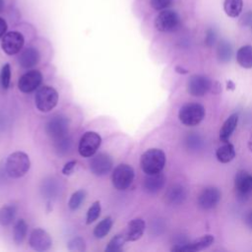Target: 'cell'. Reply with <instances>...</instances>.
I'll return each instance as SVG.
<instances>
[{"label":"cell","mask_w":252,"mask_h":252,"mask_svg":"<svg viewBox=\"0 0 252 252\" xmlns=\"http://www.w3.org/2000/svg\"><path fill=\"white\" fill-rule=\"evenodd\" d=\"M17 209L15 206H3L0 208V224L3 226L9 225L15 219Z\"/></svg>","instance_id":"cell-25"},{"label":"cell","mask_w":252,"mask_h":252,"mask_svg":"<svg viewBox=\"0 0 252 252\" xmlns=\"http://www.w3.org/2000/svg\"><path fill=\"white\" fill-rule=\"evenodd\" d=\"M186 196H187L186 189L179 184H174L170 186L164 195L165 202L173 206L182 204L185 201Z\"/></svg>","instance_id":"cell-19"},{"label":"cell","mask_w":252,"mask_h":252,"mask_svg":"<svg viewBox=\"0 0 252 252\" xmlns=\"http://www.w3.org/2000/svg\"><path fill=\"white\" fill-rule=\"evenodd\" d=\"M172 3V0H151V6L156 10H163Z\"/></svg>","instance_id":"cell-37"},{"label":"cell","mask_w":252,"mask_h":252,"mask_svg":"<svg viewBox=\"0 0 252 252\" xmlns=\"http://www.w3.org/2000/svg\"><path fill=\"white\" fill-rule=\"evenodd\" d=\"M135 177L134 169L131 165L121 163L112 172V184L117 190H126L133 182Z\"/></svg>","instance_id":"cell-5"},{"label":"cell","mask_w":252,"mask_h":252,"mask_svg":"<svg viewBox=\"0 0 252 252\" xmlns=\"http://www.w3.org/2000/svg\"><path fill=\"white\" fill-rule=\"evenodd\" d=\"M236 61L242 68H252V45L241 46L236 52Z\"/></svg>","instance_id":"cell-23"},{"label":"cell","mask_w":252,"mask_h":252,"mask_svg":"<svg viewBox=\"0 0 252 252\" xmlns=\"http://www.w3.org/2000/svg\"><path fill=\"white\" fill-rule=\"evenodd\" d=\"M235 155L233 145L228 142H224V144L219 147L216 151V158L221 163L230 162L235 158Z\"/></svg>","instance_id":"cell-22"},{"label":"cell","mask_w":252,"mask_h":252,"mask_svg":"<svg viewBox=\"0 0 252 252\" xmlns=\"http://www.w3.org/2000/svg\"><path fill=\"white\" fill-rule=\"evenodd\" d=\"M40 59L38 50L34 47L26 48L19 57V63L23 68H32L35 66Z\"/></svg>","instance_id":"cell-20"},{"label":"cell","mask_w":252,"mask_h":252,"mask_svg":"<svg viewBox=\"0 0 252 252\" xmlns=\"http://www.w3.org/2000/svg\"><path fill=\"white\" fill-rule=\"evenodd\" d=\"M231 54H232V48H231L230 44L225 40L220 41L218 46L219 59L221 62H227V61H229Z\"/></svg>","instance_id":"cell-31"},{"label":"cell","mask_w":252,"mask_h":252,"mask_svg":"<svg viewBox=\"0 0 252 252\" xmlns=\"http://www.w3.org/2000/svg\"><path fill=\"white\" fill-rule=\"evenodd\" d=\"M216 37H217L216 32L214 30H212V29L208 30L207 33H206V38H205L206 44L208 46H212L215 43V41H216Z\"/></svg>","instance_id":"cell-39"},{"label":"cell","mask_w":252,"mask_h":252,"mask_svg":"<svg viewBox=\"0 0 252 252\" xmlns=\"http://www.w3.org/2000/svg\"><path fill=\"white\" fill-rule=\"evenodd\" d=\"M28 231V224L24 220H17L14 229H13V238L14 241L17 244H20L23 242V240L26 238Z\"/></svg>","instance_id":"cell-27"},{"label":"cell","mask_w":252,"mask_h":252,"mask_svg":"<svg viewBox=\"0 0 252 252\" xmlns=\"http://www.w3.org/2000/svg\"><path fill=\"white\" fill-rule=\"evenodd\" d=\"M220 91H221V87H220V83L219 82H213L211 92H213L214 94H219Z\"/></svg>","instance_id":"cell-43"},{"label":"cell","mask_w":252,"mask_h":252,"mask_svg":"<svg viewBox=\"0 0 252 252\" xmlns=\"http://www.w3.org/2000/svg\"><path fill=\"white\" fill-rule=\"evenodd\" d=\"M34 101L39 111L48 112L56 106L58 102V93L52 87L43 86L37 90Z\"/></svg>","instance_id":"cell-4"},{"label":"cell","mask_w":252,"mask_h":252,"mask_svg":"<svg viewBox=\"0 0 252 252\" xmlns=\"http://www.w3.org/2000/svg\"><path fill=\"white\" fill-rule=\"evenodd\" d=\"M213 81L204 75H193L187 81V92L193 96H203L211 91Z\"/></svg>","instance_id":"cell-9"},{"label":"cell","mask_w":252,"mask_h":252,"mask_svg":"<svg viewBox=\"0 0 252 252\" xmlns=\"http://www.w3.org/2000/svg\"><path fill=\"white\" fill-rule=\"evenodd\" d=\"M247 146H248L249 151L252 153V135L250 136V138H249V140H248V144H247Z\"/></svg>","instance_id":"cell-46"},{"label":"cell","mask_w":252,"mask_h":252,"mask_svg":"<svg viewBox=\"0 0 252 252\" xmlns=\"http://www.w3.org/2000/svg\"><path fill=\"white\" fill-rule=\"evenodd\" d=\"M31 161L29 156L24 152H15L8 156L6 160V172L12 178L24 176L30 169Z\"/></svg>","instance_id":"cell-2"},{"label":"cell","mask_w":252,"mask_h":252,"mask_svg":"<svg viewBox=\"0 0 252 252\" xmlns=\"http://www.w3.org/2000/svg\"><path fill=\"white\" fill-rule=\"evenodd\" d=\"M41 81V73L38 70H31L20 77L18 88L23 93H32L40 86Z\"/></svg>","instance_id":"cell-13"},{"label":"cell","mask_w":252,"mask_h":252,"mask_svg":"<svg viewBox=\"0 0 252 252\" xmlns=\"http://www.w3.org/2000/svg\"><path fill=\"white\" fill-rule=\"evenodd\" d=\"M67 247L70 251H77V252H84L86 250V243H85V240L80 237V236H77V237H74L72 238L68 244H67Z\"/></svg>","instance_id":"cell-34"},{"label":"cell","mask_w":252,"mask_h":252,"mask_svg":"<svg viewBox=\"0 0 252 252\" xmlns=\"http://www.w3.org/2000/svg\"><path fill=\"white\" fill-rule=\"evenodd\" d=\"M101 144L100 136L94 131L86 132L79 143V153L84 158H90L95 154Z\"/></svg>","instance_id":"cell-6"},{"label":"cell","mask_w":252,"mask_h":252,"mask_svg":"<svg viewBox=\"0 0 252 252\" xmlns=\"http://www.w3.org/2000/svg\"><path fill=\"white\" fill-rule=\"evenodd\" d=\"M69 119L64 115H55L50 118L45 125V132L47 135L56 140L68 134L69 130Z\"/></svg>","instance_id":"cell-8"},{"label":"cell","mask_w":252,"mask_h":252,"mask_svg":"<svg viewBox=\"0 0 252 252\" xmlns=\"http://www.w3.org/2000/svg\"><path fill=\"white\" fill-rule=\"evenodd\" d=\"M175 71L177 73H179V74H187L188 73V70H186V69H184V68H182L180 66H176L175 67Z\"/></svg>","instance_id":"cell-44"},{"label":"cell","mask_w":252,"mask_h":252,"mask_svg":"<svg viewBox=\"0 0 252 252\" xmlns=\"http://www.w3.org/2000/svg\"><path fill=\"white\" fill-rule=\"evenodd\" d=\"M165 184V176L161 173L156 174H147V177L144 180L143 187L146 192L150 194H155L160 191Z\"/></svg>","instance_id":"cell-18"},{"label":"cell","mask_w":252,"mask_h":252,"mask_svg":"<svg viewBox=\"0 0 252 252\" xmlns=\"http://www.w3.org/2000/svg\"><path fill=\"white\" fill-rule=\"evenodd\" d=\"M126 241H127V239H126L125 233L124 232L118 233L110 239L107 246L105 247V251L106 252H118V251L122 250Z\"/></svg>","instance_id":"cell-28"},{"label":"cell","mask_w":252,"mask_h":252,"mask_svg":"<svg viewBox=\"0 0 252 252\" xmlns=\"http://www.w3.org/2000/svg\"><path fill=\"white\" fill-rule=\"evenodd\" d=\"M180 25V18L178 14L171 10L161 11L155 21V26L158 31L168 32L175 31Z\"/></svg>","instance_id":"cell-7"},{"label":"cell","mask_w":252,"mask_h":252,"mask_svg":"<svg viewBox=\"0 0 252 252\" xmlns=\"http://www.w3.org/2000/svg\"><path fill=\"white\" fill-rule=\"evenodd\" d=\"M112 158L109 155L100 153L94 158H92L90 161V169L96 176H103L110 172L112 168Z\"/></svg>","instance_id":"cell-14"},{"label":"cell","mask_w":252,"mask_h":252,"mask_svg":"<svg viewBox=\"0 0 252 252\" xmlns=\"http://www.w3.org/2000/svg\"><path fill=\"white\" fill-rule=\"evenodd\" d=\"M145 228H146V223L144 220L137 218L130 220L129 223L127 224L126 230L124 231L127 241H136L140 239L144 234Z\"/></svg>","instance_id":"cell-17"},{"label":"cell","mask_w":252,"mask_h":252,"mask_svg":"<svg viewBox=\"0 0 252 252\" xmlns=\"http://www.w3.org/2000/svg\"><path fill=\"white\" fill-rule=\"evenodd\" d=\"M41 191L45 198H54L59 193V185L56 180L49 178L47 180H44V182L42 183Z\"/></svg>","instance_id":"cell-29"},{"label":"cell","mask_w":252,"mask_h":252,"mask_svg":"<svg viewBox=\"0 0 252 252\" xmlns=\"http://www.w3.org/2000/svg\"><path fill=\"white\" fill-rule=\"evenodd\" d=\"M215 241V237L212 234L202 235L190 242L184 244H175L170 250L174 252H196L204 250L210 247Z\"/></svg>","instance_id":"cell-10"},{"label":"cell","mask_w":252,"mask_h":252,"mask_svg":"<svg viewBox=\"0 0 252 252\" xmlns=\"http://www.w3.org/2000/svg\"><path fill=\"white\" fill-rule=\"evenodd\" d=\"M241 25L243 26H251L252 25V12L248 11L243 15V17L240 20Z\"/></svg>","instance_id":"cell-40"},{"label":"cell","mask_w":252,"mask_h":252,"mask_svg":"<svg viewBox=\"0 0 252 252\" xmlns=\"http://www.w3.org/2000/svg\"><path fill=\"white\" fill-rule=\"evenodd\" d=\"M238 123V114L233 113L226 118V120L223 122L220 130V140L221 142H227L229 138L231 137L232 133L234 132L236 126Z\"/></svg>","instance_id":"cell-21"},{"label":"cell","mask_w":252,"mask_h":252,"mask_svg":"<svg viewBox=\"0 0 252 252\" xmlns=\"http://www.w3.org/2000/svg\"><path fill=\"white\" fill-rule=\"evenodd\" d=\"M113 224V220L110 217H107L103 219L94 229V235L96 238H103L111 229Z\"/></svg>","instance_id":"cell-26"},{"label":"cell","mask_w":252,"mask_h":252,"mask_svg":"<svg viewBox=\"0 0 252 252\" xmlns=\"http://www.w3.org/2000/svg\"><path fill=\"white\" fill-rule=\"evenodd\" d=\"M10 79H11V68L8 63L4 64V66L1 69L0 73V82L1 86L4 90H7L10 85Z\"/></svg>","instance_id":"cell-35"},{"label":"cell","mask_w":252,"mask_h":252,"mask_svg":"<svg viewBox=\"0 0 252 252\" xmlns=\"http://www.w3.org/2000/svg\"><path fill=\"white\" fill-rule=\"evenodd\" d=\"M243 1L242 0H224L223 10L225 14L230 18H236L242 12Z\"/></svg>","instance_id":"cell-24"},{"label":"cell","mask_w":252,"mask_h":252,"mask_svg":"<svg viewBox=\"0 0 252 252\" xmlns=\"http://www.w3.org/2000/svg\"><path fill=\"white\" fill-rule=\"evenodd\" d=\"M166 162V157L160 149L153 148L147 150L140 159L142 170L146 174H156L161 172Z\"/></svg>","instance_id":"cell-1"},{"label":"cell","mask_w":252,"mask_h":252,"mask_svg":"<svg viewBox=\"0 0 252 252\" xmlns=\"http://www.w3.org/2000/svg\"><path fill=\"white\" fill-rule=\"evenodd\" d=\"M86 198V191L85 190H78L76 192H74L71 197H70V200L68 202V206L71 210L75 211L77 210L81 204L84 202Z\"/></svg>","instance_id":"cell-32"},{"label":"cell","mask_w":252,"mask_h":252,"mask_svg":"<svg viewBox=\"0 0 252 252\" xmlns=\"http://www.w3.org/2000/svg\"><path fill=\"white\" fill-rule=\"evenodd\" d=\"M30 246L35 251H46L52 245V239L50 235L42 228H35L32 231L29 238Z\"/></svg>","instance_id":"cell-16"},{"label":"cell","mask_w":252,"mask_h":252,"mask_svg":"<svg viewBox=\"0 0 252 252\" xmlns=\"http://www.w3.org/2000/svg\"><path fill=\"white\" fill-rule=\"evenodd\" d=\"M6 31H7V24L2 18H0V37H2L5 34Z\"/></svg>","instance_id":"cell-42"},{"label":"cell","mask_w":252,"mask_h":252,"mask_svg":"<svg viewBox=\"0 0 252 252\" xmlns=\"http://www.w3.org/2000/svg\"><path fill=\"white\" fill-rule=\"evenodd\" d=\"M54 146H55V150L59 154L64 155L70 151V149L72 147V139L67 134L63 137H60V138L54 140Z\"/></svg>","instance_id":"cell-30"},{"label":"cell","mask_w":252,"mask_h":252,"mask_svg":"<svg viewBox=\"0 0 252 252\" xmlns=\"http://www.w3.org/2000/svg\"><path fill=\"white\" fill-rule=\"evenodd\" d=\"M100 203L98 201H95L88 210L87 213V224L93 223L100 215Z\"/></svg>","instance_id":"cell-33"},{"label":"cell","mask_w":252,"mask_h":252,"mask_svg":"<svg viewBox=\"0 0 252 252\" xmlns=\"http://www.w3.org/2000/svg\"><path fill=\"white\" fill-rule=\"evenodd\" d=\"M221 193L214 186H208L202 190L198 197V206L203 210L214 209L220 201Z\"/></svg>","instance_id":"cell-12"},{"label":"cell","mask_w":252,"mask_h":252,"mask_svg":"<svg viewBox=\"0 0 252 252\" xmlns=\"http://www.w3.org/2000/svg\"><path fill=\"white\" fill-rule=\"evenodd\" d=\"M244 222L252 230V210L245 214V216H244Z\"/></svg>","instance_id":"cell-41"},{"label":"cell","mask_w":252,"mask_h":252,"mask_svg":"<svg viewBox=\"0 0 252 252\" xmlns=\"http://www.w3.org/2000/svg\"><path fill=\"white\" fill-rule=\"evenodd\" d=\"M234 189L239 199H246L252 193V174L239 170L234 176Z\"/></svg>","instance_id":"cell-11"},{"label":"cell","mask_w":252,"mask_h":252,"mask_svg":"<svg viewBox=\"0 0 252 252\" xmlns=\"http://www.w3.org/2000/svg\"><path fill=\"white\" fill-rule=\"evenodd\" d=\"M206 115L205 107L197 102H189L181 106L178 112V118L182 124L193 127L198 125Z\"/></svg>","instance_id":"cell-3"},{"label":"cell","mask_w":252,"mask_h":252,"mask_svg":"<svg viewBox=\"0 0 252 252\" xmlns=\"http://www.w3.org/2000/svg\"><path fill=\"white\" fill-rule=\"evenodd\" d=\"M186 145L190 149H199L202 145V140L198 135H189L185 141Z\"/></svg>","instance_id":"cell-36"},{"label":"cell","mask_w":252,"mask_h":252,"mask_svg":"<svg viewBox=\"0 0 252 252\" xmlns=\"http://www.w3.org/2000/svg\"><path fill=\"white\" fill-rule=\"evenodd\" d=\"M76 165H77V160H70V161H68V162L65 163V165L63 166V168H62V173L65 174V175H70V174L74 171Z\"/></svg>","instance_id":"cell-38"},{"label":"cell","mask_w":252,"mask_h":252,"mask_svg":"<svg viewBox=\"0 0 252 252\" xmlns=\"http://www.w3.org/2000/svg\"><path fill=\"white\" fill-rule=\"evenodd\" d=\"M24 36L18 32H10L4 34L1 42L2 49L8 55H14L18 53L24 46Z\"/></svg>","instance_id":"cell-15"},{"label":"cell","mask_w":252,"mask_h":252,"mask_svg":"<svg viewBox=\"0 0 252 252\" xmlns=\"http://www.w3.org/2000/svg\"><path fill=\"white\" fill-rule=\"evenodd\" d=\"M3 8H4V2H3V0H0V13L3 10Z\"/></svg>","instance_id":"cell-47"},{"label":"cell","mask_w":252,"mask_h":252,"mask_svg":"<svg viewBox=\"0 0 252 252\" xmlns=\"http://www.w3.org/2000/svg\"><path fill=\"white\" fill-rule=\"evenodd\" d=\"M226 84H227V90L233 91L235 89V85H234V83L232 81H228Z\"/></svg>","instance_id":"cell-45"}]
</instances>
